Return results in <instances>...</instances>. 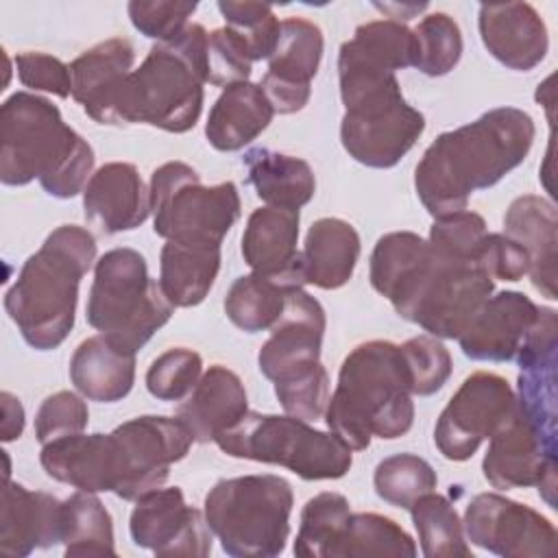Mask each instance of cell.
Masks as SVG:
<instances>
[{"label": "cell", "instance_id": "obj_12", "mask_svg": "<svg viewBox=\"0 0 558 558\" xmlns=\"http://www.w3.org/2000/svg\"><path fill=\"white\" fill-rule=\"evenodd\" d=\"M512 386L495 373L477 371L453 392L434 427V442L451 462L469 460L514 410Z\"/></svg>", "mask_w": 558, "mask_h": 558}, {"label": "cell", "instance_id": "obj_9", "mask_svg": "<svg viewBox=\"0 0 558 558\" xmlns=\"http://www.w3.org/2000/svg\"><path fill=\"white\" fill-rule=\"evenodd\" d=\"M231 458L279 464L307 482L340 480L353 464L351 449L333 434L296 416L246 412L214 440Z\"/></svg>", "mask_w": 558, "mask_h": 558}, {"label": "cell", "instance_id": "obj_35", "mask_svg": "<svg viewBox=\"0 0 558 558\" xmlns=\"http://www.w3.org/2000/svg\"><path fill=\"white\" fill-rule=\"evenodd\" d=\"M288 290L290 288L277 279L257 272L238 277L225 296V314L246 333L272 329L283 314Z\"/></svg>", "mask_w": 558, "mask_h": 558}, {"label": "cell", "instance_id": "obj_8", "mask_svg": "<svg viewBox=\"0 0 558 558\" xmlns=\"http://www.w3.org/2000/svg\"><path fill=\"white\" fill-rule=\"evenodd\" d=\"M172 310L135 248H111L94 264L85 316L116 347L137 353L170 320Z\"/></svg>", "mask_w": 558, "mask_h": 558}, {"label": "cell", "instance_id": "obj_13", "mask_svg": "<svg viewBox=\"0 0 558 558\" xmlns=\"http://www.w3.org/2000/svg\"><path fill=\"white\" fill-rule=\"evenodd\" d=\"M120 456V486L116 495L135 501L161 488L170 466L183 460L194 442L190 429L177 416H135L113 432Z\"/></svg>", "mask_w": 558, "mask_h": 558}, {"label": "cell", "instance_id": "obj_27", "mask_svg": "<svg viewBox=\"0 0 558 558\" xmlns=\"http://www.w3.org/2000/svg\"><path fill=\"white\" fill-rule=\"evenodd\" d=\"M504 227L506 235L519 242L527 253L532 286L549 301H556L558 216L554 203L536 194H523L510 203Z\"/></svg>", "mask_w": 558, "mask_h": 558}, {"label": "cell", "instance_id": "obj_6", "mask_svg": "<svg viewBox=\"0 0 558 558\" xmlns=\"http://www.w3.org/2000/svg\"><path fill=\"white\" fill-rule=\"evenodd\" d=\"M342 148L368 168L397 166L425 131V118L401 94L395 72L355 59L338 61Z\"/></svg>", "mask_w": 558, "mask_h": 558}, {"label": "cell", "instance_id": "obj_14", "mask_svg": "<svg viewBox=\"0 0 558 558\" xmlns=\"http://www.w3.org/2000/svg\"><path fill=\"white\" fill-rule=\"evenodd\" d=\"M556 460L558 438L536 429L517 408L490 436L482 460V473L493 488L536 486L547 506L556 508Z\"/></svg>", "mask_w": 558, "mask_h": 558}, {"label": "cell", "instance_id": "obj_26", "mask_svg": "<svg viewBox=\"0 0 558 558\" xmlns=\"http://www.w3.org/2000/svg\"><path fill=\"white\" fill-rule=\"evenodd\" d=\"M248 412L242 379L227 366H209L194 390L177 410V418L190 429L194 442H214Z\"/></svg>", "mask_w": 558, "mask_h": 558}, {"label": "cell", "instance_id": "obj_2", "mask_svg": "<svg viewBox=\"0 0 558 558\" xmlns=\"http://www.w3.org/2000/svg\"><path fill=\"white\" fill-rule=\"evenodd\" d=\"M94 150L48 98L15 92L0 107V181H39L54 198H74L92 179Z\"/></svg>", "mask_w": 558, "mask_h": 558}, {"label": "cell", "instance_id": "obj_51", "mask_svg": "<svg viewBox=\"0 0 558 558\" xmlns=\"http://www.w3.org/2000/svg\"><path fill=\"white\" fill-rule=\"evenodd\" d=\"M0 405H2V440L11 442L22 436L24 432V408L20 399L11 392H0Z\"/></svg>", "mask_w": 558, "mask_h": 558}, {"label": "cell", "instance_id": "obj_29", "mask_svg": "<svg viewBox=\"0 0 558 558\" xmlns=\"http://www.w3.org/2000/svg\"><path fill=\"white\" fill-rule=\"evenodd\" d=\"M70 379L89 401H122L135 381V353L116 347L102 333L92 336L74 349Z\"/></svg>", "mask_w": 558, "mask_h": 558}, {"label": "cell", "instance_id": "obj_44", "mask_svg": "<svg viewBox=\"0 0 558 558\" xmlns=\"http://www.w3.org/2000/svg\"><path fill=\"white\" fill-rule=\"evenodd\" d=\"M399 347L410 373L412 395L429 397L447 384L451 375V355L438 338L416 336Z\"/></svg>", "mask_w": 558, "mask_h": 558}, {"label": "cell", "instance_id": "obj_23", "mask_svg": "<svg viewBox=\"0 0 558 558\" xmlns=\"http://www.w3.org/2000/svg\"><path fill=\"white\" fill-rule=\"evenodd\" d=\"M85 218L102 233L133 231L150 216V190L126 161L100 166L83 190Z\"/></svg>", "mask_w": 558, "mask_h": 558}, {"label": "cell", "instance_id": "obj_34", "mask_svg": "<svg viewBox=\"0 0 558 558\" xmlns=\"http://www.w3.org/2000/svg\"><path fill=\"white\" fill-rule=\"evenodd\" d=\"M61 543L70 556H116L113 521L96 493L76 490L61 506Z\"/></svg>", "mask_w": 558, "mask_h": 558}, {"label": "cell", "instance_id": "obj_1", "mask_svg": "<svg viewBox=\"0 0 558 558\" xmlns=\"http://www.w3.org/2000/svg\"><path fill=\"white\" fill-rule=\"evenodd\" d=\"M536 129L527 111L497 107L440 133L414 170V187L434 216L466 209L469 196L499 183L527 157Z\"/></svg>", "mask_w": 558, "mask_h": 558}, {"label": "cell", "instance_id": "obj_22", "mask_svg": "<svg viewBox=\"0 0 558 558\" xmlns=\"http://www.w3.org/2000/svg\"><path fill=\"white\" fill-rule=\"evenodd\" d=\"M39 462L48 477L87 493H116L120 458L113 434H74L41 445Z\"/></svg>", "mask_w": 558, "mask_h": 558}, {"label": "cell", "instance_id": "obj_17", "mask_svg": "<svg viewBox=\"0 0 558 558\" xmlns=\"http://www.w3.org/2000/svg\"><path fill=\"white\" fill-rule=\"evenodd\" d=\"M129 532L137 547L150 549L155 556H192L211 554V530L205 514L185 504L179 486L155 488L131 510Z\"/></svg>", "mask_w": 558, "mask_h": 558}, {"label": "cell", "instance_id": "obj_46", "mask_svg": "<svg viewBox=\"0 0 558 558\" xmlns=\"http://www.w3.org/2000/svg\"><path fill=\"white\" fill-rule=\"evenodd\" d=\"M253 59L244 41L229 26L216 28L207 35V83L229 87L246 83Z\"/></svg>", "mask_w": 558, "mask_h": 558}, {"label": "cell", "instance_id": "obj_42", "mask_svg": "<svg viewBox=\"0 0 558 558\" xmlns=\"http://www.w3.org/2000/svg\"><path fill=\"white\" fill-rule=\"evenodd\" d=\"M218 11L225 17V26H229L248 48L253 61L268 59L277 46L281 22L275 11L266 2H233L220 0Z\"/></svg>", "mask_w": 558, "mask_h": 558}, {"label": "cell", "instance_id": "obj_45", "mask_svg": "<svg viewBox=\"0 0 558 558\" xmlns=\"http://www.w3.org/2000/svg\"><path fill=\"white\" fill-rule=\"evenodd\" d=\"M486 222L475 211H453L434 220L427 244L447 257L480 262V246L486 235Z\"/></svg>", "mask_w": 558, "mask_h": 558}, {"label": "cell", "instance_id": "obj_40", "mask_svg": "<svg viewBox=\"0 0 558 558\" xmlns=\"http://www.w3.org/2000/svg\"><path fill=\"white\" fill-rule=\"evenodd\" d=\"M412 33L416 44L414 68L418 72L425 76H445L458 65L462 57V33L451 15L442 11L429 13Z\"/></svg>", "mask_w": 558, "mask_h": 558}, {"label": "cell", "instance_id": "obj_41", "mask_svg": "<svg viewBox=\"0 0 558 558\" xmlns=\"http://www.w3.org/2000/svg\"><path fill=\"white\" fill-rule=\"evenodd\" d=\"M349 41L362 54L392 72L414 65V33L397 20H373L360 24Z\"/></svg>", "mask_w": 558, "mask_h": 558}, {"label": "cell", "instance_id": "obj_43", "mask_svg": "<svg viewBox=\"0 0 558 558\" xmlns=\"http://www.w3.org/2000/svg\"><path fill=\"white\" fill-rule=\"evenodd\" d=\"M203 375V360L194 349L172 347L157 355L146 371V388L159 401H183Z\"/></svg>", "mask_w": 558, "mask_h": 558}, {"label": "cell", "instance_id": "obj_3", "mask_svg": "<svg viewBox=\"0 0 558 558\" xmlns=\"http://www.w3.org/2000/svg\"><path fill=\"white\" fill-rule=\"evenodd\" d=\"M323 416L351 451L368 449L373 438L405 436L414 423V401L401 347L368 340L351 349Z\"/></svg>", "mask_w": 558, "mask_h": 558}, {"label": "cell", "instance_id": "obj_20", "mask_svg": "<svg viewBox=\"0 0 558 558\" xmlns=\"http://www.w3.org/2000/svg\"><path fill=\"white\" fill-rule=\"evenodd\" d=\"M538 305L517 290L488 296L458 338L466 357L477 362H510L538 318Z\"/></svg>", "mask_w": 558, "mask_h": 558}, {"label": "cell", "instance_id": "obj_33", "mask_svg": "<svg viewBox=\"0 0 558 558\" xmlns=\"http://www.w3.org/2000/svg\"><path fill=\"white\" fill-rule=\"evenodd\" d=\"M218 270L220 246L166 242L159 255V288L172 307H194L214 288Z\"/></svg>", "mask_w": 558, "mask_h": 558}, {"label": "cell", "instance_id": "obj_19", "mask_svg": "<svg viewBox=\"0 0 558 558\" xmlns=\"http://www.w3.org/2000/svg\"><path fill=\"white\" fill-rule=\"evenodd\" d=\"M299 209L259 207L255 209L242 233V257L246 266L277 279L288 288H303V262L299 244Z\"/></svg>", "mask_w": 558, "mask_h": 558}, {"label": "cell", "instance_id": "obj_7", "mask_svg": "<svg viewBox=\"0 0 558 558\" xmlns=\"http://www.w3.org/2000/svg\"><path fill=\"white\" fill-rule=\"evenodd\" d=\"M294 495L279 475H240L216 482L203 514L222 551L233 558H272L286 549Z\"/></svg>", "mask_w": 558, "mask_h": 558}, {"label": "cell", "instance_id": "obj_10", "mask_svg": "<svg viewBox=\"0 0 558 558\" xmlns=\"http://www.w3.org/2000/svg\"><path fill=\"white\" fill-rule=\"evenodd\" d=\"M153 231L166 242L187 246H220L240 218V194L233 181L203 185L201 174L168 161L150 174Z\"/></svg>", "mask_w": 558, "mask_h": 558}, {"label": "cell", "instance_id": "obj_30", "mask_svg": "<svg viewBox=\"0 0 558 558\" xmlns=\"http://www.w3.org/2000/svg\"><path fill=\"white\" fill-rule=\"evenodd\" d=\"M360 235L342 218H318L312 222L301 251L305 283L320 290H338L353 277L360 259Z\"/></svg>", "mask_w": 558, "mask_h": 558}, {"label": "cell", "instance_id": "obj_5", "mask_svg": "<svg viewBox=\"0 0 558 558\" xmlns=\"http://www.w3.org/2000/svg\"><path fill=\"white\" fill-rule=\"evenodd\" d=\"M207 35L192 22L172 41L155 44L122 81L109 124H150L168 133L194 129L207 83Z\"/></svg>", "mask_w": 558, "mask_h": 558}, {"label": "cell", "instance_id": "obj_18", "mask_svg": "<svg viewBox=\"0 0 558 558\" xmlns=\"http://www.w3.org/2000/svg\"><path fill=\"white\" fill-rule=\"evenodd\" d=\"M323 31L305 17L281 20L279 39L268 57L259 87L275 113H296L312 96V78L323 59Z\"/></svg>", "mask_w": 558, "mask_h": 558}, {"label": "cell", "instance_id": "obj_50", "mask_svg": "<svg viewBox=\"0 0 558 558\" xmlns=\"http://www.w3.org/2000/svg\"><path fill=\"white\" fill-rule=\"evenodd\" d=\"M480 266L495 281H519L527 275V253L506 233H486L480 246Z\"/></svg>", "mask_w": 558, "mask_h": 558}, {"label": "cell", "instance_id": "obj_47", "mask_svg": "<svg viewBox=\"0 0 558 558\" xmlns=\"http://www.w3.org/2000/svg\"><path fill=\"white\" fill-rule=\"evenodd\" d=\"M87 403L70 390H59L41 401L35 414V436L39 445H48L52 440L81 434L87 427Z\"/></svg>", "mask_w": 558, "mask_h": 558}, {"label": "cell", "instance_id": "obj_16", "mask_svg": "<svg viewBox=\"0 0 558 558\" xmlns=\"http://www.w3.org/2000/svg\"><path fill=\"white\" fill-rule=\"evenodd\" d=\"M325 327L323 305L303 288H290L283 314L257 353L259 373L277 388L325 368L320 364Z\"/></svg>", "mask_w": 558, "mask_h": 558}, {"label": "cell", "instance_id": "obj_4", "mask_svg": "<svg viewBox=\"0 0 558 558\" xmlns=\"http://www.w3.org/2000/svg\"><path fill=\"white\" fill-rule=\"evenodd\" d=\"M94 259V235L85 227L61 225L24 262L4 294V310L28 347L52 351L70 336L78 283Z\"/></svg>", "mask_w": 558, "mask_h": 558}, {"label": "cell", "instance_id": "obj_49", "mask_svg": "<svg viewBox=\"0 0 558 558\" xmlns=\"http://www.w3.org/2000/svg\"><path fill=\"white\" fill-rule=\"evenodd\" d=\"M17 78L24 87L35 92H48L59 98H68L72 94V74L70 65L61 59L46 52H20L15 57Z\"/></svg>", "mask_w": 558, "mask_h": 558}, {"label": "cell", "instance_id": "obj_36", "mask_svg": "<svg viewBox=\"0 0 558 558\" xmlns=\"http://www.w3.org/2000/svg\"><path fill=\"white\" fill-rule=\"evenodd\" d=\"M410 514L418 532L423 556L473 558L471 547L464 541L462 521L447 497L429 490L410 506Z\"/></svg>", "mask_w": 558, "mask_h": 558}, {"label": "cell", "instance_id": "obj_11", "mask_svg": "<svg viewBox=\"0 0 558 558\" xmlns=\"http://www.w3.org/2000/svg\"><path fill=\"white\" fill-rule=\"evenodd\" d=\"M493 294V279L473 259H456L429 246V266L401 318L434 338H460Z\"/></svg>", "mask_w": 558, "mask_h": 558}, {"label": "cell", "instance_id": "obj_37", "mask_svg": "<svg viewBox=\"0 0 558 558\" xmlns=\"http://www.w3.org/2000/svg\"><path fill=\"white\" fill-rule=\"evenodd\" d=\"M414 538L390 517L377 512H351L333 549V558L364 556H416Z\"/></svg>", "mask_w": 558, "mask_h": 558}, {"label": "cell", "instance_id": "obj_15", "mask_svg": "<svg viewBox=\"0 0 558 558\" xmlns=\"http://www.w3.org/2000/svg\"><path fill=\"white\" fill-rule=\"evenodd\" d=\"M462 527L466 538L506 558H547L556 551L554 523L534 508L497 493L475 495L466 510Z\"/></svg>", "mask_w": 558, "mask_h": 558}, {"label": "cell", "instance_id": "obj_39", "mask_svg": "<svg viewBox=\"0 0 558 558\" xmlns=\"http://www.w3.org/2000/svg\"><path fill=\"white\" fill-rule=\"evenodd\" d=\"M438 484L432 464L414 453H395L375 466L373 486L379 499L410 510V506Z\"/></svg>", "mask_w": 558, "mask_h": 558}, {"label": "cell", "instance_id": "obj_25", "mask_svg": "<svg viewBox=\"0 0 558 558\" xmlns=\"http://www.w3.org/2000/svg\"><path fill=\"white\" fill-rule=\"evenodd\" d=\"M135 48L126 37H109L70 63L72 98L98 124H109L122 81L133 72Z\"/></svg>", "mask_w": 558, "mask_h": 558}, {"label": "cell", "instance_id": "obj_38", "mask_svg": "<svg viewBox=\"0 0 558 558\" xmlns=\"http://www.w3.org/2000/svg\"><path fill=\"white\" fill-rule=\"evenodd\" d=\"M351 506L340 493H318L301 510V525L294 541V556L333 558V549L347 527Z\"/></svg>", "mask_w": 558, "mask_h": 558}, {"label": "cell", "instance_id": "obj_48", "mask_svg": "<svg viewBox=\"0 0 558 558\" xmlns=\"http://www.w3.org/2000/svg\"><path fill=\"white\" fill-rule=\"evenodd\" d=\"M196 2H177V0H133L129 2V17L131 24L150 39H157V44L172 41L183 33V28L190 24L187 17L196 11Z\"/></svg>", "mask_w": 558, "mask_h": 558}, {"label": "cell", "instance_id": "obj_32", "mask_svg": "<svg viewBox=\"0 0 558 558\" xmlns=\"http://www.w3.org/2000/svg\"><path fill=\"white\" fill-rule=\"evenodd\" d=\"M242 163L246 166V181L270 207L301 209L314 198L316 177L301 157L270 148H251L244 153Z\"/></svg>", "mask_w": 558, "mask_h": 558}, {"label": "cell", "instance_id": "obj_31", "mask_svg": "<svg viewBox=\"0 0 558 558\" xmlns=\"http://www.w3.org/2000/svg\"><path fill=\"white\" fill-rule=\"evenodd\" d=\"M272 116L275 109L259 85L248 81L229 85L207 116V142L222 153L240 150L266 131Z\"/></svg>", "mask_w": 558, "mask_h": 558}, {"label": "cell", "instance_id": "obj_21", "mask_svg": "<svg viewBox=\"0 0 558 558\" xmlns=\"http://www.w3.org/2000/svg\"><path fill=\"white\" fill-rule=\"evenodd\" d=\"M477 26L484 48L510 70L530 72L547 54V26L527 2L480 4Z\"/></svg>", "mask_w": 558, "mask_h": 558}, {"label": "cell", "instance_id": "obj_24", "mask_svg": "<svg viewBox=\"0 0 558 558\" xmlns=\"http://www.w3.org/2000/svg\"><path fill=\"white\" fill-rule=\"evenodd\" d=\"M61 506L57 497L28 490L4 480L0 510V549L9 556H28L33 549H46L61 543Z\"/></svg>", "mask_w": 558, "mask_h": 558}, {"label": "cell", "instance_id": "obj_28", "mask_svg": "<svg viewBox=\"0 0 558 558\" xmlns=\"http://www.w3.org/2000/svg\"><path fill=\"white\" fill-rule=\"evenodd\" d=\"M429 266V244L414 231H392L377 240L368 279L371 286L386 296L401 316L412 301L425 270Z\"/></svg>", "mask_w": 558, "mask_h": 558}]
</instances>
